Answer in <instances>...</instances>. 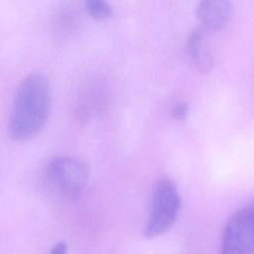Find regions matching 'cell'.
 Returning a JSON list of instances; mask_svg holds the SVG:
<instances>
[{"mask_svg": "<svg viewBox=\"0 0 254 254\" xmlns=\"http://www.w3.org/2000/svg\"><path fill=\"white\" fill-rule=\"evenodd\" d=\"M45 180L50 189L74 199L80 195L87 184V166L77 158L60 157L48 165Z\"/></svg>", "mask_w": 254, "mask_h": 254, "instance_id": "3957f363", "label": "cell"}, {"mask_svg": "<svg viewBox=\"0 0 254 254\" xmlns=\"http://www.w3.org/2000/svg\"><path fill=\"white\" fill-rule=\"evenodd\" d=\"M254 253V212L252 205L237 210L227 221L221 239L220 254Z\"/></svg>", "mask_w": 254, "mask_h": 254, "instance_id": "277c9868", "label": "cell"}, {"mask_svg": "<svg viewBox=\"0 0 254 254\" xmlns=\"http://www.w3.org/2000/svg\"><path fill=\"white\" fill-rule=\"evenodd\" d=\"M66 245L64 242H60L58 244H56L52 250L50 254H66Z\"/></svg>", "mask_w": 254, "mask_h": 254, "instance_id": "9c48e42d", "label": "cell"}, {"mask_svg": "<svg viewBox=\"0 0 254 254\" xmlns=\"http://www.w3.org/2000/svg\"><path fill=\"white\" fill-rule=\"evenodd\" d=\"M86 11L96 20H105L112 14L111 6L102 0H90L86 2Z\"/></svg>", "mask_w": 254, "mask_h": 254, "instance_id": "52a82bcc", "label": "cell"}, {"mask_svg": "<svg viewBox=\"0 0 254 254\" xmlns=\"http://www.w3.org/2000/svg\"><path fill=\"white\" fill-rule=\"evenodd\" d=\"M186 53L190 64L200 72H209L214 64L210 45L202 29L192 30L186 44Z\"/></svg>", "mask_w": 254, "mask_h": 254, "instance_id": "5b68a950", "label": "cell"}, {"mask_svg": "<svg viewBox=\"0 0 254 254\" xmlns=\"http://www.w3.org/2000/svg\"><path fill=\"white\" fill-rule=\"evenodd\" d=\"M188 113V107L185 102H178L172 109V114L175 118L183 120L186 118Z\"/></svg>", "mask_w": 254, "mask_h": 254, "instance_id": "ba28073f", "label": "cell"}, {"mask_svg": "<svg viewBox=\"0 0 254 254\" xmlns=\"http://www.w3.org/2000/svg\"><path fill=\"white\" fill-rule=\"evenodd\" d=\"M51 108V89L47 76L32 72L17 88L9 119L11 138L25 142L36 137L45 127Z\"/></svg>", "mask_w": 254, "mask_h": 254, "instance_id": "6da1fadb", "label": "cell"}, {"mask_svg": "<svg viewBox=\"0 0 254 254\" xmlns=\"http://www.w3.org/2000/svg\"><path fill=\"white\" fill-rule=\"evenodd\" d=\"M231 15V4L224 0L202 1L196 8V16L209 29L222 28Z\"/></svg>", "mask_w": 254, "mask_h": 254, "instance_id": "8992f818", "label": "cell"}, {"mask_svg": "<svg viewBox=\"0 0 254 254\" xmlns=\"http://www.w3.org/2000/svg\"><path fill=\"white\" fill-rule=\"evenodd\" d=\"M181 208V196L175 183L164 179L155 188L151 210L145 227V235L154 238L168 231Z\"/></svg>", "mask_w": 254, "mask_h": 254, "instance_id": "7a4b0ae2", "label": "cell"}]
</instances>
